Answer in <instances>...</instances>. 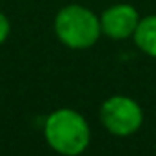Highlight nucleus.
<instances>
[{"instance_id":"f257e3e1","label":"nucleus","mask_w":156,"mask_h":156,"mask_svg":"<svg viewBox=\"0 0 156 156\" xmlns=\"http://www.w3.org/2000/svg\"><path fill=\"white\" fill-rule=\"evenodd\" d=\"M44 134L53 151L64 156L82 154L91 142V129L85 118L73 109H56L44 123Z\"/></svg>"},{"instance_id":"f03ea898","label":"nucleus","mask_w":156,"mask_h":156,"mask_svg":"<svg viewBox=\"0 0 156 156\" xmlns=\"http://www.w3.org/2000/svg\"><path fill=\"white\" fill-rule=\"evenodd\" d=\"M55 31L62 44L71 49H87L94 45L100 33V18L83 5H66L55 18Z\"/></svg>"},{"instance_id":"7ed1b4c3","label":"nucleus","mask_w":156,"mask_h":156,"mask_svg":"<svg viewBox=\"0 0 156 156\" xmlns=\"http://www.w3.org/2000/svg\"><path fill=\"white\" fill-rule=\"evenodd\" d=\"M104 127L115 136H131L144 123V111L138 102L129 96H111L100 107Z\"/></svg>"},{"instance_id":"20e7f679","label":"nucleus","mask_w":156,"mask_h":156,"mask_svg":"<svg viewBox=\"0 0 156 156\" xmlns=\"http://www.w3.org/2000/svg\"><path fill=\"white\" fill-rule=\"evenodd\" d=\"M138 24H140V15L129 4L111 5L100 16L102 33L113 40H125L133 37Z\"/></svg>"},{"instance_id":"39448f33","label":"nucleus","mask_w":156,"mask_h":156,"mask_svg":"<svg viewBox=\"0 0 156 156\" xmlns=\"http://www.w3.org/2000/svg\"><path fill=\"white\" fill-rule=\"evenodd\" d=\"M133 38L140 51L156 58V15L140 18V24H138Z\"/></svg>"},{"instance_id":"423d86ee","label":"nucleus","mask_w":156,"mask_h":156,"mask_svg":"<svg viewBox=\"0 0 156 156\" xmlns=\"http://www.w3.org/2000/svg\"><path fill=\"white\" fill-rule=\"evenodd\" d=\"M9 29H11V26H9V20H7V16H5L4 13H0V44L7 38V35H9Z\"/></svg>"}]
</instances>
